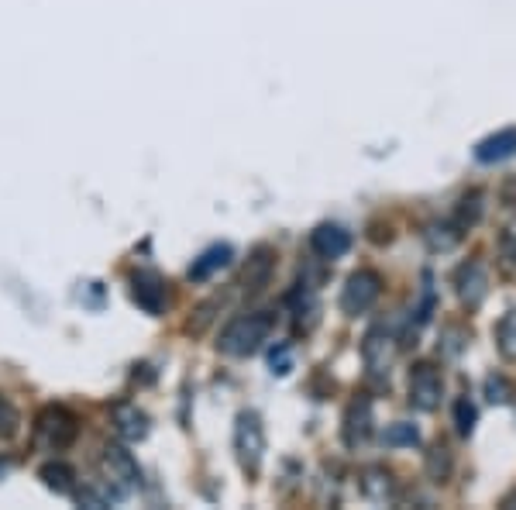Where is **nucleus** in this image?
I'll return each instance as SVG.
<instances>
[{
  "mask_svg": "<svg viewBox=\"0 0 516 510\" xmlns=\"http://www.w3.org/2000/svg\"><path fill=\"white\" fill-rule=\"evenodd\" d=\"M269 335H272V314H241V318H234L228 328L221 331L217 349L245 359V355L262 349V345L269 342Z\"/></svg>",
  "mask_w": 516,
  "mask_h": 510,
  "instance_id": "nucleus-1",
  "label": "nucleus"
},
{
  "mask_svg": "<svg viewBox=\"0 0 516 510\" xmlns=\"http://www.w3.org/2000/svg\"><path fill=\"white\" fill-rule=\"evenodd\" d=\"M234 452H238V462L248 476H258L262 469V455H265V428L262 417L255 411L238 414V424H234Z\"/></svg>",
  "mask_w": 516,
  "mask_h": 510,
  "instance_id": "nucleus-2",
  "label": "nucleus"
},
{
  "mask_svg": "<svg viewBox=\"0 0 516 510\" xmlns=\"http://www.w3.org/2000/svg\"><path fill=\"white\" fill-rule=\"evenodd\" d=\"M379 297H382V276L375 269H358V273L348 276V283L341 290V311L348 318H358V314L372 311Z\"/></svg>",
  "mask_w": 516,
  "mask_h": 510,
  "instance_id": "nucleus-3",
  "label": "nucleus"
},
{
  "mask_svg": "<svg viewBox=\"0 0 516 510\" xmlns=\"http://www.w3.org/2000/svg\"><path fill=\"white\" fill-rule=\"evenodd\" d=\"M444 397V376L434 362H417L410 369V404L417 411H437Z\"/></svg>",
  "mask_w": 516,
  "mask_h": 510,
  "instance_id": "nucleus-4",
  "label": "nucleus"
},
{
  "mask_svg": "<svg viewBox=\"0 0 516 510\" xmlns=\"http://www.w3.org/2000/svg\"><path fill=\"white\" fill-rule=\"evenodd\" d=\"M455 293L461 300V307H468V311H479L482 304H486L489 297V273L482 262H461L458 273H455Z\"/></svg>",
  "mask_w": 516,
  "mask_h": 510,
  "instance_id": "nucleus-5",
  "label": "nucleus"
},
{
  "mask_svg": "<svg viewBox=\"0 0 516 510\" xmlns=\"http://www.w3.org/2000/svg\"><path fill=\"white\" fill-rule=\"evenodd\" d=\"M362 359H365V369H369L372 380H386L389 369H393V359H396V338L389 335L386 328H372L362 342Z\"/></svg>",
  "mask_w": 516,
  "mask_h": 510,
  "instance_id": "nucleus-6",
  "label": "nucleus"
},
{
  "mask_svg": "<svg viewBox=\"0 0 516 510\" xmlns=\"http://www.w3.org/2000/svg\"><path fill=\"white\" fill-rule=\"evenodd\" d=\"M76 417L66 411V407H45L42 414H38V442H45L49 448H66L73 445L76 438Z\"/></svg>",
  "mask_w": 516,
  "mask_h": 510,
  "instance_id": "nucleus-7",
  "label": "nucleus"
},
{
  "mask_svg": "<svg viewBox=\"0 0 516 510\" xmlns=\"http://www.w3.org/2000/svg\"><path fill=\"white\" fill-rule=\"evenodd\" d=\"M310 249L320 259H341L344 252L351 249V235L341 228V224H317L310 231Z\"/></svg>",
  "mask_w": 516,
  "mask_h": 510,
  "instance_id": "nucleus-8",
  "label": "nucleus"
},
{
  "mask_svg": "<svg viewBox=\"0 0 516 510\" xmlns=\"http://www.w3.org/2000/svg\"><path fill=\"white\" fill-rule=\"evenodd\" d=\"M104 469L114 483H121V493H128L131 486H138V466H135V459H131V452H124L121 445L104 448Z\"/></svg>",
  "mask_w": 516,
  "mask_h": 510,
  "instance_id": "nucleus-9",
  "label": "nucleus"
},
{
  "mask_svg": "<svg viewBox=\"0 0 516 510\" xmlns=\"http://www.w3.org/2000/svg\"><path fill=\"white\" fill-rule=\"evenodd\" d=\"M372 435V404L369 400H355L348 407V417H344V445L355 448L365 445Z\"/></svg>",
  "mask_w": 516,
  "mask_h": 510,
  "instance_id": "nucleus-10",
  "label": "nucleus"
},
{
  "mask_svg": "<svg viewBox=\"0 0 516 510\" xmlns=\"http://www.w3.org/2000/svg\"><path fill=\"white\" fill-rule=\"evenodd\" d=\"M358 483H362L365 500H372V504H393V500H396V479H393L389 469L369 466Z\"/></svg>",
  "mask_w": 516,
  "mask_h": 510,
  "instance_id": "nucleus-11",
  "label": "nucleus"
},
{
  "mask_svg": "<svg viewBox=\"0 0 516 510\" xmlns=\"http://www.w3.org/2000/svg\"><path fill=\"white\" fill-rule=\"evenodd\" d=\"M131 293H135L138 307H145L148 314H159L162 307H166V283L159 280L155 273H138L135 280H131Z\"/></svg>",
  "mask_w": 516,
  "mask_h": 510,
  "instance_id": "nucleus-12",
  "label": "nucleus"
},
{
  "mask_svg": "<svg viewBox=\"0 0 516 510\" xmlns=\"http://www.w3.org/2000/svg\"><path fill=\"white\" fill-rule=\"evenodd\" d=\"M513 152H516V128H503L475 145V159L479 162H503L510 159Z\"/></svg>",
  "mask_w": 516,
  "mask_h": 510,
  "instance_id": "nucleus-13",
  "label": "nucleus"
},
{
  "mask_svg": "<svg viewBox=\"0 0 516 510\" xmlns=\"http://www.w3.org/2000/svg\"><path fill=\"white\" fill-rule=\"evenodd\" d=\"M482 200H486V193H482V190H468L465 197H461L458 204H455L451 224H455L461 235H465V231H472L475 224L482 221V211H486V204H482Z\"/></svg>",
  "mask_w": 516,
  "mask_h": 510,
  "instance_id": "nucleus-14",
  "label": "nucleus"
},
{
  "mask_svg": "<svg viewBox=\"0 0 516 510\" xmlns=\"http://www.w3.org/2000/svg\"><path fill=\"white\" fill-rule=\"evenodd\" d=\"M424 473L430 483H448L451 473H455V455H451V448L448 445H430V452H427V459H424Z\"/></svg>",
  "mask_w": 516,
  "mask_h": 510,
  "instance_id": "nucleus-15",
  "label": "nucleus"
},
{
  "mask_svg": "<svg viewBox=\"0 0 516 510\" xmlns=\"http://www.w3.org/2000/svg\"><path fill=\"white\" fill-rule=\"evenodd\" d=\"M272 259H276V252L269 249V245H262V249H255V255L248 259V269H245V290L258 293L269 283V273H272Z\"/></svg>",
  "mask_w": 516,
  "mask_h": 510,
  "instance_id": "nucleus-16",
  "label": "nucleus"
},
{
  "mask_svg": "<svg viewBox=\"0 0 516 510\" xmlns=\"http://www.w3.org/2000/svg\"><path fill=\"white\" fill-rule=\"evenodd\" d=\"M228 262H231V245H214V249H207L190 266V280H207V276H214L217 269H224Z\"/></svg>",
  "mask_w": 516,
  "mask_h": 510,
  "instance_id": "nucleus-17",
  "label": "nucleus"
},
{
  "mask_svg": "<svg viewBox=\"0 0 516 510\" xmlns=\"http://www.w3.org/2000/svg\"><path fill=\"white\" fill-rule=\"evenodd\" d=\"M496 352L503 355V362H516V307L496 324Z\"/></svg>",
  "mask_w": 516,
  "mask_h": 510,
  "instance_id": "nucleus-18",
  "label": "nucleus"
},
{
  "mask_svg": "<svg viewBox=\"0 0 516 510\" xmlns=\"http://www.w3.org/2000/svg\"><path fill=\"white\" fill-rule=\"evenodd\" d=\"M114 421H117V431H121L128 442H138V438H145V431H148L145 414L138 411V407H117Z\"/></svg>",
  "mask_w": 516,
  "mask_h": 510,
  "instance_id": "nucleus-19",
  "label": "nucleus"
},
{
  "mask_svg": "<svg viewBox=\"0 0 516 510\" xmlns=\"http://www.w3.org/2000/svg\"><path fill=\"white\" fill-rule=\"evenodd\" d=\"M496 252H499V269H503L506 276H516V221H510L499 231Z\"/></svg>",
  "mask_w": 516,
  "mask_h": 510,
  "instance_id": "nucleus-20",
  "label": "nucleus"
},
{
  "mask_svg": "<svg viewBox=\"0 0 516 510\" xmlns=\"http://www.w3.org/2000/svg\"><path fill=\"white\" fill-rule=\"evenodd\" d=\"M458 242H461V231H458L451 221L430 224V228H427V245H430L434 252H448V249H455Z\"/></svg>",
  "mask_w": 516,
  "mask_h": 510,
  "instance_id": "nucleus-21",
  "label": "nucleus"
},
{
  "mask_svg": "<svg viewBox=\"0 0 516 510\" xmlns=\"http://www.w3.org/2000/svg\"><path fill=\"white\" fill-rule=\"evenodd\" d=\"M42 479H45V486L56 493H73V486H76L73 483L76 473L66 466V462H49V466L42 469Z\"/></svg>",
  "mask_w": 516,
  "mask_h": 510,
  "instance_id": "nucleus-22",
  "label": "nucleus"
},
{
  "mask_svg": "<svg viewBox=\"0 0 516 510\" xmlns=\"http://www.w3.org/2000/svg\"><path fill=\"white\" fill-rule=\"evenodd\" d=\"M455 424H458V435L461 438L472 435V428H475V407H472V400H468V397H458L455 400Z\"/></svg>",
  "mask_w": 516,
  "mask_h": 510,
  "instance_id": "nucleus-23",
  "label": "nucleus"
},
{
  "mask_svg": "<svg viewBox=\"0 0 516 510\" xmlns=\"http://www.w3.org/2000/svg\"><path fill=\"white\" fill-rule=\"evenodd\" d=\"M420 442V431L413 424H393L386 428V445H417Z\"/></svg>",
  "mask_w": 516,
  "mask_h": 510,
  "instance_id": "nucleus-24",
  "label": "nucleus"
},
{
  "mask_svg": "<svg viewBox=\"0 0 516 510\" xmlns=\"http://www.w3.org/2000/svg\"><path fill=\"white\" fill-rule=\"evenodd\" d=\"M486 393H489L492 404H496V400H499V404H506V400L513 397V386L506 383L503 376H489V380H486Z\"/></svg>",
  "mask_w": 516,
  "mask_h": 510,
  "instance_id": "nucleus-25",
  "label": "nucleus"
},
{
  "mask_svg": "<svg viewBox=\"0 0 516 510\" xmlns=\"http://www.w3.org/2000/svg\"><path fill=\"white\" fill-rule=\"evenodd\" d=\"M18 431V411L0 397V438H11Z\"/></svg>",
  "mask_w": 516,
  "mask_h": 510,
  "instance_id": "nucleus-26",
  "label": "nucleus"
},
{
  "mask_svg": "<svg viewBox=\"0 0 516 510\" xmlns=\"http://www.w3.org/2000/svg\"><path fill=\"white\" fill-rule=\"evenodd\" d=\"M503 510H516V490L503 497Z\"/></svg>",
  "mask_w": 516,
  "mask_h": 510,
  "instance_id": "nucleus-27",
  "label": "nucleus"
}]
</instances>
